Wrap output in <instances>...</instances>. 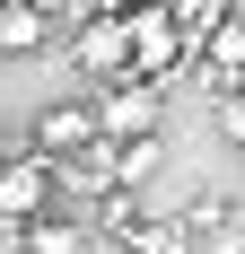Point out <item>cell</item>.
I'll return each instance as SVG.
<instances>
[{
  "instance_id": "obj_1",
  "label": "cell",
  "mask_w": 245,
  "mask_h": 254,
  "mask_svg": "<svg viewBox=\"0 0 245 254\" xmlns=\"http://www.w3.org/2000/svg\"><path fill=\"white\" fill-rule=\"evenodd\" d=\"M122 26H131V79H167L184 62V18H175L167 0H140Z\"/></svg>"
},
{
  "instance_id": "obj_2",
  "label": "cell",
  "mask_w": 245,
  "mask_h": 254,
  "mask_svg": "<svg viewBox=\"0 0 245 254\" xmlns=\"http://www.w3.org/2000/svg\"><path fill=\"white\" fill-rule=\"evenodd\" d=\"M158 131V79H114L97 97V140H149Z\"/></svg>"
},
{
  "instance_id": "obj_3",
  "label": "cell",
  "mask_w": 245,
  "mask_h": 254,
  "mask_svg": "<svg viewBox=\"0 0 245 254\" xmlns=\"http://www.w3.org/2000/svg\"><path fill=\"white\" fill-rule=\"evenodd\" d=\"M70 53H79L88 79H131V26H122V18H88Z\"/></svg>"
},
{
  "instance_id": "obj_4",
  "label": "cell",
  "mask_w": 245,
  "mask_h": 254,
  "mask_svg": "<svg viewBox=\"0 0 245 254\" xmlns=\"http://www.w3.org/2000/svg\"><path fill=\"white\" fill-rule=\"evenodd\" d=\"M44 202H53L44 158H0V219H44Z\"/></svg>"
},
{
  "instance_id": "obj_5",
  "label": "cell",
  "mask_w": 245,
  "mask_h": 254,
  "mask_svg": "<svg viewBox=\"0 0 245 254\" xmlns=\"http://www.w3.org/2000/svg\"><path fill=\"white\" fill-rule=\"evenodd\" d=\"M79 149H97V105H44L35 158H79Z\"/></svg>"
},
{
  "instance_id": "obj_6",
  "label": "cell",
  "mask_w": 245,
  "mask_h": 254,
  "mask_svg": "<svg viewBox=\"0 0 245 254\" xmlns=\"http://www.w3.org/2000/svg\"><path fill=\"white\" fill-rule=\"evenodd\" d=\"M53 26H44V9L35 0H0V53H35Z\"/></svg>"
},
{
  "instance_id": "obj_7",
  "label": "cell",
  "mask_w": 245,
  "mask_h": 254,
  "mask_svg": "<svg viewBox=\"0 0 245 254\" xmlns=\"http://www.w3.org/2000/svg\"><path fill=\"white\" fill-rule=\"evenodd\" d=\"M122 246L131 254H193V228H175V219H131Z\"/></svg>"
},
{
  "instance_id": "obj_8",
  "label": "cell",
  "mask_w": 245,
  "mask_h": 254,
  "mask_svg": "<svg viewBox=\"0 0 245 254\" xmlns=\"http://www.w3.org/2000/svg\"><path fill=\"white\" fill-rule=\"evenodd\" d=\"M26 254H88V228L79 219H35L26 228Z\"/></svg>"
},
{
  "instance_id": "obj_9",
  "label": "cell",
  "mask_w": 245,
  "mask_h": 254,
  "mask_svg": "<svg viewBox=\"0 0 245 254\" xmlns=\"http://www.w3.org/2000/svg\"><path fill=\"white\" fill-rule=\"evenodd\" d=\"M237 62H245V26L228 18V26H210V70L228 79V70H237Z\"/></svg>"
},
{
  "instance_id": "obj_10",
  "label": "cell",
  "mask_w": 245,
  "mask_h": 254,
  "mask_svg": "<svg viewBox=\"0 0 245 254\" xmlns=\"http://www.w3.org/2000/svg\"><path fill=\"white\" fill-rule=\"evenodd\" d=\"M219 140H228V149H245V88L219 105Z\"/></svg>"
},
{
  "instance_id": "obj_11",
  "label": "cell",
  "mask_w": 245,
  "mask_h": 254,
  "mask_svg": "<svg viewBox=\"0 0 245 254\" xmlns=\"http://www.w3.org/2000/svg\"><path fill=\"white\" fill-rule=\"evenodd\" d=\"M0 158H9V140H0Z\"/></svg>"
}]
</instances>
